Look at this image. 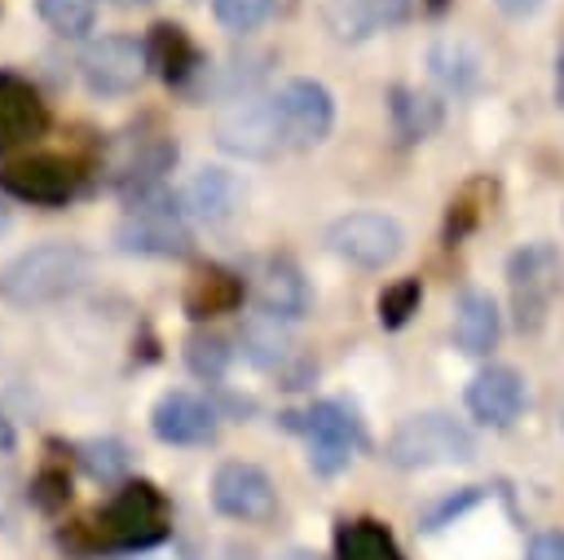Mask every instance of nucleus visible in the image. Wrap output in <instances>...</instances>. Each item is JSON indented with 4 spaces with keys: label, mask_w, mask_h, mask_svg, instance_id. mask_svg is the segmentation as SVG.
Listing matches in <instances>:
<instances>
[{
    "label": "nucleus",
    "mask_w": 564,
    "mask_h": 560,
    "mask_svg": "<svg viewBox=\"0 0 564 560\" xmlns=\"http://www.w3.org/2000/svg\"><path fill=\"white\" fill-rule=\"evenodd\" d=\"M269 9H273V0H212V13H216V22H220L229 35L256 31V26L269 18Z\"/></svg>",
    "instance_id": "c85d7f7f"
},
{
    "label": "nucleus",
    "mask_w": 564,
    "mask_h": 560,
    "mask_svg": "<svg viewBox=\"0 0 564 560\" xmlns=\"http://www.w3.org/2000/svg\"><path fill=\"white\" fill-rule=\"evenodd\" d=\"M432 71H436V79H445L449 88H463V84H471V75H476V57L467 53V44L441 40V44L432 49Z\"/></svg>",
    "instance_id": "cd10ccee"
},
{
    "label": "nucleus",
    "mask_w": 564,
    "mask_h": 560,
    "mask_svg": "<svg viewBox=\"0 0 564 560\" xmlns=\"http://www.w3.org/2000/svg\"><path fill=\"white\" fill-rule=\"evenodd\" d=\"M150 432L163 445H212L216 441V406L198 392L172 388L150 410Z\"/></svg>",
    "instance_id": "ddd939ff"
},
{
    "label": "nucleus",
    "mask_w": 564,
    "mask_h": 560,
    "mask_svg": "<svg viewBox=\"0 0 564 560\" xmlns=\"http://www.w3.org/2000/svg\"><path fill=\"white\" fill-rule=\"evenodd\" d=\"M115 243L128 256H185L189 229H185L181 207L163 190H150V194L128 198V212L115 225Z\"/></svg>",
    "instance_id": "20e7f679"
},
{
    "label": "nucleus",
    "mask_w": 564,
    "mask_h": 560,
    "mask_svg": "<svg viewBox=\"0 0 564 560\" xmlns=\"http://www.w3.org/2000/svg\"><path fill=\"white\" fill-rule=\"evenodd\" d=\"M0 190L22 198V203L57 207L79 190V168L70 159H57V154H31V159H18L0 172Z\"/></svg>",
    "instance_id": "f8f14e48"
},
{
    "label": "nucleus",
    "mask_w": 564,
    "mask_h": 560,
    "mask_svg": "<svg viewBox=\"0 0 564 560\" xmlns=\"http://www.w3.org/2000/svg\"><path fill=\"white\" fill-rule=\"evenodd\" d=\"M150 71L145 40L137 35H97L79 53V75L97 97H123L132 93Z\"/></svg>",
    "instance_id": "423d86ee"
},
{
    "label": "nucleus",
    "mask_w": 564,
    "mask_h": 560,
    "mask_svg": "<svg viewBox=\"0 0 564 560\" xmlns=\"http://www.w3.org/2000/svg\"><path fill=\"white\" fill-rule=\"evenodd\" d=\"M176 163V141L163 137V132H137L119 154H115V185L137 198V194H150V190H163V176L172 172Z\"/></svg>",
    "instance_id": "4468645a"
},
{
    "label": "nucleus",
    "mask_w": 564,
    "mask_h": 560,
    "mask_svg": "<svg viewBox=\"0 0 564 560\" xmlns=\"http://www.w3.org/2000/svg\"><path fill=\"white\" fill-rule=\"evenodd\" d=\"M93 256L79 243H40L0 269V295L18 309H40L70 295L88 278Z\"/></svg>",
    "instance_id": "f257e3e1"
},
{
    "label": "nucleus",
    "mask_w": 564,
    "mask_h": 560,
    "mask_svg": "<svg viewBox=\"0 0 564 560\" xmlns=\"http://www.w3.org/2000/svg\"><path fill=\"white\" fill-rule=\"evenodd\" d=\"M256 304H260V313H269L278 322L304 317L308 313V282H304V273L291 260H269L260 269V282H256Z\"/></svg>",
    "instance_id": "a211bd4d"
},
{
    "label": "nucleus",
    "mask_w": 564,
    "mask_h": 560,
    "mask_svg": "<svg viewBox=\"0 0 564 560\" xmlns=\"http://www.w3.org/2000/svg\"><path fill=\"white\" fill-rule=\"evenodd\" d=\"M524 560H564V534H538L533 542H529V551H524Z\"/></svg>",
    "instance_id": "473e14b6"
},
{
    "label": "nucleus",
    "mask_w": 564,
    "mask_h": 560,
    "mask_svg": "<svg viewBox=\"0 0 564 560\" xmlns=\"http://www.w3.org/2000/svg\"><path fill=\"white\" fill-rule=\"evenodd\" d=\"M229 344L220 340V335H194L189 344H185V362H189V370L198 375V379H207V384H216L225 370H229Z\"/></svg>",
    "instance_id": "bb28decb"
},
{
    "label": "nucleus",
    "mask_w": 564,
    "mask_h": 560,
    "mask_svg": "<svg viewBox=\"0 0 564 560\" xmlns=\"http://www.w3.org/2000/svg\"><path fill=\"white\" fill-rule=\"evenodd\" d=\"M242 304V282L229 273V269H220V265H207V269H198L194 278H189V287H185V313L189 317H220V313H234Z\"/></svg>",
    "instance_id": "412c9836"
},
{
    "label": "nucleus",
    "mask_w": 564,
    "mask_h": 560,
    "mask_svg": "<svg viewBox=\"0 0 564 560\" xmlns=\"http://www.w3.org/2000/svg\"><path fill=\"white\" fill-rule=\"evenodd\" d=\"M335 560H405L379 520H344L335 529Z\"/></svg>",
    "instance_id": "4be33fe9"
},
{
    "label": "nucleus",
    "mask_w": 564,
    "mask_h": 560,
    "mask_svg": "<svg viewBox=\"0 0 564 560\" xmlns=\"http://www.w3.org/2000/svg\"><path fill=\"white\" fill-rule=\"evenodd\" d=\"M242 207V181L229 168H198L185 185V212L203 225H225Z\"/></svg>",
    "instance_id": "f3484780"
},
{
    "label": "nucleus",
    "mask_w": 564,
    "mask_h": 560,
    "mask_svg": "<svg viewBox=\"0 0 564 560\" xmlns=\"http://www.w3.org/2000/svg\"><path fill=\"white\" fill-rule=\"evenodd\" d=\"M212 132H216V146L238 159H273L278 150H286L273 97H238L216 115Z\"/></svg>",
    "instance_id": "0eeeda50"
},
{
    "label": "nucleus",
    "mask_w": 564,
    "mask_h": 560,
    "mask_svg": "<svg viewBox=\"0 0 564 560\" xmlns=\"http://www.w3.org/2000/svg\"><path fill=\"white\" fill-rule=\"evenodd\" d=\"M476 454V437L441 410H423L410 414L405 423H397V432L383 445V459L392 467L419 472V467H441V463H467Z\"/></svg>",
    "instance_id": "7ed1b4c3"
},
{
    "label": "nucleus",
    "mask_w": 564,
    "mask_h": 560,
    "mask_svg": "<svg viewBox=\"0 0 564 560\" xmlns=\"http://www.w3.org/2000/svg\"><path fill=\"white\" fill-rule=\"evenodd\" d=\"M35 13L44 18L48 31L66 35V40H79L97 22V0H35Z\"/></svg>",
    "instance_id": "393cba45"
},
{
    "label": "nucleus",
    "mask_w": 564,
    "mask_h": 560,
    "mask_svg": "<svg viewBox=\"0 0 564 560\" xmlns=\"http://www.w3.org/2000/svg\"><path fill=\"white\" fill-rule=\"evenodd\" d=\"M212 507L229 520H242V525H264L278 516V489L273 481L264 476V467L256 463H242V459H229L216 467L212 476Z\"/></svg>",
    "instance_id": "9d476101"
},
{
    "label": "nucleus",
    "mask_w": 564,
    "mask_h": 560,
    "mask_svg": "<svg viewBox=\"0 0 564 560\" xmlns=\"http://www.w3.org/2000/svg\"><path fill=\"white\" fill-rule=\"evenodd\" d=\"M498 9H502L507 18H529V13L542 9V0H498Z\"/></svg>",
    "instance_id": "72a5a7b5"
},
{
    "label": "nucleus",
    "mask_w": 564,
    "mask_h": 560,
    "mask_svg": "<svg viewBox=\"0 0 564 560\" xmlns=\"http://www.w3.org/2000/svg\"><path fill=\"white\" fill-rule=\"evenodd\" d=\"M419 282L414 278H401V282H392L383 295H379V322L383 326H405V317L419 309Z\"/></svg>",
    "instance_id": "c756f323"
},
{
    "label": "nucleus",
    "mask_w": 564,
    "mask_h": 560,
    "mask_svg": "<svg viewBox=\"0 0 564 560\" xmlns=\"http://www.w3.org/2000/svg\"><path fill=\"white\" fill-rule=\"evenodd\" d=\"M278 560H317L313 551H286V556H278Z\"/></svg>",
    "instance_id": "e433bc0d"
},
{
    "label": "nucleus",
    "mask_w": 564,
    "mask_h": 560,
    "mask_svg": "<svg viewBox=\"0 0 564 560\" xmlns=\"http://www.w3.org/2000/svg\"><path fill=\"white\" fill-rule=\"evenodd\" d=\"M4 225H9V216H4V207H0V234H4Z\"/></svg>",
    "instance_id": "4c0bfd02"
},
{
    "label": "nucleus",
    "mask_w": 564,
    "mask_h": 560,
    "mask_svg": "<svg viewBox=\"0 0 564 560\" xmlns=\"http://www.w3.org/2000/svg\"><path fill=\"white\" fill-rule=\"evenodd\" d=\"M295 428H304V437H308V463L322 476L344 472L348 459H352V450H357V441H361L357 419H352V410L344 401H313L300 414Z\"/></svg>",
    "instance_id": "9b49d317"
},
{
    "label": "nucleus",
    "mask_w": 564,
    "mask_h": 560,
    "mask_svg": "<svg viewBox=\"0 0 564 560\" xmlns=\"http://www.w3.org/2000/svg\"><path fill=\"white\" fill-rule=\"evenodd\" d=\"M326 243L339 260L357 265V269H388L401 256V225L383 212H348L326 229Z\"/></svg>",
    "instance_id": "6e6552de"
},
{
    "label": "nucleus",
    "mask_w": 564,
    "mask_h": 560,
    "mask_svg": "<svg viewBox=\"0 0 564 560\" xmlns=\"http://www.w3.org/2000/svg\"><path fill=\"white\" fill-rule=\"evenodd\" d=\"M524 410V379L511 366H485L467 384V414L485 428H511Z\"/></svg>",
    "instance_id": "2eb2a0df"
},
{
    "label": "nucleus",
    "mask_w": 564,
    "mask_h": 560,
    "mask_svg": "<svg viewBox=\"0 0 564 560\" xmlns=\"http://www.w3.org/2000/svg\"><path fill=\"white\" fill-rule=\"evenodd\" d=\"M145 57H150V71H154L159 79H167V84H185V79L198 71V49H194V40L185 35V26H176V22L150 26V35H145Z\"/></svg>",
    "instance_id": "aec40b11"
},
{
    "label": "nucleus",
    "mask_w": 564,
    "mask_h": 560,
    "mask_svg": "<svg viewBox=\"0 0 564 560\" xmlns=\"http://www.w3.org/2000/svg\"><path fill=\"white\" fill-rule=\"evenodd\" d=\"M476 498H480V494H476V489H471V485H467V489H463V494H454V498H445V503H441V507H432V511H427V516H423V529H441V525H445V520H449V516H458V511H463V507H471V503H476Z\"/></svg>",
    "instance_id": "2f4dec72"
},
{
    "label": "nucleus",
    "mask_w": 564,
    "mask_h": 560,
    "mask_svg": "<svg viewBox=\"0 0 564 560\" xmlns=\"http://www.w3.org/2000/svg\"><path fill=\"white\" fill-rule=\"evenodd\" d=\"M13 441H18V432H13V419L0 410V454H9V450H13Z\"/></svg>",
    "instance_id": "f704fd0d"
},
{
    "label": "nucleus",
    "mask_w": 564,
    "mask_h": 560,
    "mask_svg": "<svg viewBox=\"0 0 564 560\" xmlns=\"http://www.w3.org/2000/svg\"><path fill=\"white\" fill-rule=\"evenodd\" d=\"M392 115H397V128H401L405 141H419V137H427V132L441 123L436 97H427V93H405V88L392 93Z\"/></svg>",
    "instance_id": "b1692460"
},
{
    "label": "nucleus",
    "mask_w": 564,
    "mask_h": 560,
    "mask_svg": "<svg viewBox=\"0 0 564 560\" xmlns=\"http://www.w3.org/2000/svg\"><path fill=\"white\" fill-rule=\"evenodd\" d=\"M242 348H247V357H251L256 366L278 370V366L286 362V353H291V340H286V331H282L278 317L260 313V317L247 322V331H242Z\"/></svg>",
    "instance_id": "5701e85b"
},
{
    "label": "nucleus",
    "mask_w": 564,
    "mask_h": 560,
    "mask_svg": "<svg viewBox=\"0 0 564 560\" xmlns=\"http://www.w3.org/2000/svg\"><path fill=\"white\" fill-rule=\"evenodd\" d=\"M560 71H555V97H560V106H564V49H560V62H555Z\"/></svg>",
    "instance_id": "c9c22d12"
},
{
    "label": "nucleus",
    "mask_w": 564,
    "mask_h": 560,
    "mask_svg": "<svg viewBox=\"0 0 564 560\" xmlns=\"http://www.w3.org/2000/svg\"><path fill=\"white\" fill-rule=\"evenodd\" d=\"M507 282H511V309L520 331H538L551 313V300L560 291V251L551 243H524L507 260Z\"/></svg>",
    "instance_id": "39448f33"
},
{
    "label": "nucleus",
    "mask_w": 564,
    "mask_h": 560,
    "mask_svg": "<svg viewBox=\"0 0 564 560\" xmlns=\"http://www.w3.org/2000/svg\"><path fill=\"white\" fill-rule=\"evenodd\" d=\"M79 463H84V472H88L93 481L110 485V481H119V476L128 472V450H123L115 437H93V441L79 445Z\"/></svg>",
    "instance_id": "a878e982"
},
{
    "label": "nucleus",
    "mask_w": 564,
    "mask_h": 560,
    "mask_svg": "<svg viewBox=\"0 0 564 560\" xmlns=\"http://www.w3.org/2000/svg\"><path fill=\"white\" fill-rule=\"evenodd\" d=\"M66 498H70V481H66V472H57V467H44V472L31 481V503H35V507H44V511H57Z\"/></svg>",
    "instance_id": "7c9ffc66"
},
{
    "label": "nucleus",
    "mask_w": 564,
    "mask_h": 560,
    "mask_svg": "<svg viewBox=\"0 0 564 560\" xmlns=\"http://www.w3.org/2000/svg\"><path fill=\"white\" fill-rule=\"evenodd\" d=\"M498 331H502V317H498L494 295L489 291H463L454 304V344L467 357H485L498 344Z\"/></svg>",
    "instance_id": "6ab92c4d"
},
{
    "label": "nucleus",
    "mask_w": 564,
    "mask_h": 560,
    "mask_svg": "<svg viewBox=\"0 0 564 560\" xmlns=\"http://www.w3.org/2000/svg\"><path fill=\"white\" fill-rule=\"evenodd\" d=\"M278 106V123H282V141L286 150H313L330 137L335 123V97L326 93V84L317 79H286L273 93Z\"/></svg>",
    "instance_id": "1a4fd4ad"
},
{
    "label": "nucleus",
    "mask_w": 564,
    "mask_h": 560,
    "mask_svg": "<svg viewBox=\"0 0 564 560\" xmlns=\"http://www.w3.org/2000/svg\"><path fill=\"white\" fill-rule=\"evenodd\" d=\"M48 128V106L40 88L13 71H0V150L26 146Z\"/></svg>",
    "instance_id": "dca6fc26"
},
{
    "label": "nucleus",
    "mask_w": 564,
    "mask_h": 560,
    "mask_svg": "<svg viewBox=\"0 0 564 560\" xmlns=\"http://www.w3.org/2000/svg\"><path fill=\"white\" fill-rule=\"evenodd\" d=\"M172 507L154 481H123L119 494L88 520V538L101 551H145L167 538Z\"/></svg>",
    "instance_id": "f03ea898"
}]
</instances>
